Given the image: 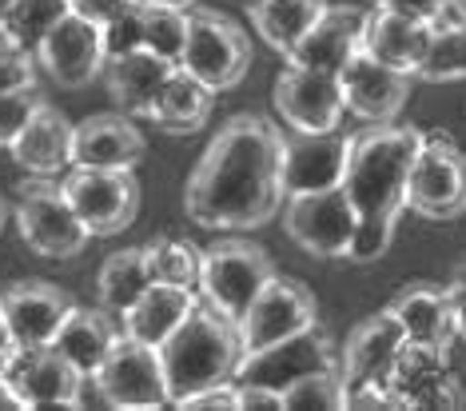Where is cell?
<instances>
[{
  "mask_svg": "<svg viewBox=\"0 0 466 411\" xmlns=\"http://www.w3.org/2000/svg\"><path fill=\"white\" fill-rule=\"evenodd\" d=\"M172 72H176L172 60H164L160 52H152V48H140L120 60H108V65H104V84H108V97L120 112L147 116L152 100L160 97L164 80L172 77Z\"/></svg>",
  "mask_w": 466,
  "mask_h": 411,
  "instance_id": "cell-26",
  "label": "cell"
},
{
  "mask_svg": "<svg viewBox=\"0 0 466 411\" xmlns=\"http://www.w3.org/2000/svg\"><path fill=\"white\" fill-rule=\"evenodd\" d=\"M402 347H407V328H402L399 315L390 308L359 320L343 344V355H339L347 387H355V384H387L390 387V372H395Z\"/></svg>",
  "mask_w": 466,
  "mask_h": 411,
  "instance_id": "cell-19",
  "label": "cell"
},
{
  "mask_svg": "<svg viewBox=\"0 0 466 411\" xmlns=\"http://www.w3.org/2000/svg\"><path fill=\"white\" fill-rule=\"evenodd\" d=\"M454 8H459V13L466 16V0H454Z\"/></svg>",
  "mask_w": 466,
  "mask_h": 411,
  "instance_id": "cell-52",
  "label": "cell"
},
{
  "mask_svg": "<svg viewBox=\"0 0 466 411\" xmlns=\"http://www.w3.org/2000/svg\"><path fill=\"white\" fill-rule=\"evenodd\" d=\"M327 0H248V20L259 33V40L288 57L299 45L303 33L323 16Z\"/></svg>",
  "mask_w": 466,
  "mask_h": 411,
  "instance_id": "cell-30",
  "label": "cell"
},
{
  "mask_svg": "<svg viewBox=\"0 0 466 411\" xmlns=\"http://www.w3.org/2000/svg\"><path fill=\"white\" fill-rule=\"evenodd\" d=\"M275 108L295 132H331L347 112L343 80H339V72L307 68L288 60L279 80H275Z\"/></svg>",
  "mask_w": 466,
  "mask_h": 411,
  "instance_id": "cell-12",
  "label": "cell"
},
{
  "mask_svg": "<svg viewBox=\"0 0 466 411\" xmlns=\"http://www.w3.org/2000/svg\"><path fill=\"white\" fill-rule=\"evenodd\" d=\"M275 276V263L259 244L251 240H216L204 248V268H199V296L211 308L239 324V315L251 308V300L259 296V288Z\"/></svg>",
  "mask_w": 466,
  "mask_h": 411,
  "instance_id": "cell-6",
  "label": "cell"
},
{
  "mask_svg": "<svg viewBox=\"0 0 466 411\" xmlns=\"http://www.w3.org/2000/svg\"><path fill=\"white\" fill-rule=\"evenodd\" d=\"M347 407V379L343 367L311 372L283 392V411H339Z\"/></svg>",
  "mask_w": 466,
  "mask_h": 411,
  "instance_id": "cell-36",
  "label": "cell"
},
{
  "mask_svg": "<svg viewBox=\"0 0 466 411\" xmlns=\"http://www.w3.org/2000/svg\"><path fill=\"white\" fill-rule=\"evenodd\" d=\"M211 97H216V92H211L204 80L176 65V72L164 80L160 97L152 100L144 120H152V128H160V132L192 136L211 120Z\"/></svg>",
  "mask_w": 466,
  "mask_h": 411,
  "instance_id": "cell-29",
  "label": "cell"
},
{
  "mask_svg": "<svg viewBox=\"0 0 466 411\" xmlns=\"http://www.w3.org/2000/svg\"><path fill=\"white\" fill-rule=\"evenodd\" d=\"M283 132L268 116L239 112L216 128L184 188V212L211 231H251L275 220L283 192Z\"/></svg>",
  "mask_w": 466,
  "mask_h": 411,
  "instance_id": "cell-1",
  "label": "cell"
},
{
  "mask_svg": "<svg viewBox=\"0 0 466 411\" xmlns=\"http://www.w3.org/2000/svg\"><path fill=\"white\" fill-rule=\"evenodd\" d=\"M315 328V296L311 288L291 276H275L259 288V296L251 300V308L239 315V340L243 352H256V347L279 344L295 332Z\"/></svg>",
  "mask_w": 466,
  "mask_h": 411,
  "instance_id": "cell-13",
  "label": "cell"
},
{
  "mask_svg": "<svg viewBox=\"0 0 466 411\" xmlns=\"http://www.w3.org/2000/svg\"><path fill=\"white\" fill-rule=\"evenodd\" d=\"M16 352H20V344H16V335H13V328H8L5 312H0V375H8V367H13V360H16Z\"/></svg>",
  "mask_w": 466,
  "mask_h": 411,
  "instance_id": "cell-45",
  "label": "cell"
},
{
  "mask_svg": "<svg viewBox=\"0 0 466 411\" xmlns=\"http://www.w3.org/2000/svg\"><path fill=\"white\" fill-rule=\"evenodd\" d=\"M431 36H434V25L431 20H415V16H402L395 8H383L375 5L367 13V28H363V48L370 57L387 60L402 72L415 77L422 57L431 48Z\"/></svg>",
  "mask_w": 466,
  "mask_h": 411,
  "instance_id": "cell-24",
  "label": "cell"
},
{
  "mask_svg": "<svg viewBox=\"0 0 466 411\" xmlns=\"http://www.w3.org/2000/svg\"><path fill=\"white\" fill-rule=\"evenodd\" d=\"M363 28H367L363 8L327 5L323 16L307 28L303 40L283 60H291V65H307V68H323V72H343L347 60L363 48Z\"/></svg>",
  "mask_w": 466,
  "mask_h": 411,
  "instance_id": "cell-21",
  "label": "cell"
},
{
  "mask_svg": "<svg viewBox=\"0 0 466 411\" xmlns=\"http://www.w3.org/2000/svg\"><path fill=\"white\" fill-rule=\"evenodd\" d=\"M160 360L167 372L172 399L196 396L216 384H231L243 360L239 324L199 296L192 315L160 344Z\"/></svg>",
  "mask_w": 466,
  "mask_h": 411,
  "instance_id": "cell-3",
  "label": "cell"
},
{
  "mask_svg": "<svg viewBox=\"0 0 466 411\" xmlns=\"http://www.w3.org/2000/svg\"><path fill=\"white\" fill-rule=\"evenodd\" d=\"M16 0H0V25H5V16H8V8H13Z\"/></svg>",
  "mask_w": 466,
  "mask_h": 411,
  "instance_id": "cell-50",
  "label": "cell"
},
{
  "mask_svg": "<svg viewBox=\"0 0 466 411\" xmlns=\"http://www.w3.org/2000/svg\"><path fill=\"white\" fill-rule=\"evenodd\" d=\"M65 16H68V0H16V5L8 8L5 25H0V40H8L13 48L33 52L36 57V48L45 45V36Z\"/></svg>",
  "mask_w": 466,
  "mask_h": 411,
  "instance_id": "cell-32",
  "label": "cell"
},
{
  "mask_svg": "<svg viewBox=\"0 0 466 411\" xmlns=\"http://www.w3.org/2000/svg\"><path fill=\"white\" fill-rule=\"evenodd\" d=\"M375 5L395 8V13H402V16H415V20H431V25H439V20L454 8V0H375Z\"/></svg>",
  "mask_w": 466,
  "mask_h": 411,
  "instance_id": "cell-42",
  "label": "cell"
},
{
  "mask_svg": "<svg viewBox=\"0 0 466 411\" xmlns=\"http://www.w3.org/2000/svg\"><path fill=\"white\" fill-rule=\"evenodd\" d=\"M419 80L431 84H447V80H466V20H454V25H434L431 48L422 57V65L415 72Z\"/></svg>",
  "mask_w": 466,
  "mask_h": 411,
  "instance_id": "cell-34",
  "label": "cell"
},
{
  "mask_svg": "<svg viewBox=\"0 0 466 411\" xmlns=\"http://www.w3.org/2000/svg\"><path fill=\"white\" fill-rule=\"evenodd\" d=\"M36 57L33 52H20L8 40H0V97L13 88H25V84H36Z\"/></svg>",
  "mask_w": 466,
  "mask_h": 411,
  "instance_id": "cell-40",
  "label": "cell"
},
{
  "mask_svg": "<svg viewBox=\"0 0 466 411\" xmlns=\"http://www.w3.org/2000/svg\"><path fill=\"white\" fill-rule=\"evenodd\" d=\"M387 308L399 315L410 344L451 347V340L459 335V328H454V292L439 288V283H407L395 292Z\"/></svg>",
  "mask_w": 466,
  "mask_h": 411,
  "instance_id": "cell-25",
  "label": "cell"
},
{
  "mask_svg": "<svg viewBox=\"0 0 466 411\" xmlns=\"http://www.w3.org/2000/svg\"><path fill=\"white\" fill-rule=\"evenodd\" d=\"M399 216H359L351 248H347V260L351 263H375L387 256L390 240H395Z\"/></svg>",
  "mask_w": 466,
  "mask_h": 411,
  "instance_id": "cell-38",
  "label": "cell"
},
{
  "mask_svg": "<svg viewBox=\"0 0 466 411\" xmlns=\"http://www.w3.org/2000/svg\"><path fill=\"white\" fill-rule=\"evenodd\" d=\"M128 5H136V0H68V13L92 20V25H108V20L120 16Z\"/></svg>",
  "mask_w": 466,
  "mask_h": 411,
  "instance_id": "cell-43",
  "label": "cell"
},
{
  "mask_svg": "<svg viewBox=\"0 0 466 411\" xmlns=\"http://www.w3.org/2000/svg\"><path fill=\"white\" fill-rule=\"evenodd\" d=\"M92 392L100 396L104 407L120 411H156L172 404V387H167V372L160 360V347L132 340L128 332L116 340L108 360L92 375Z\"/></svg>",
  "mask_w": 466,
  "mask_h": 411,
  "instance_id": "cell-4",
  "label": "cell"
},
{
  "mask_svg": "<svg viewBox=\"0 0 466 411\" xmlns=\"http://www.w3.org/2000/svg\"><path fill=\"white\" fill-rule=\"evenodd\" d=\"M36 65L68 92H76V88H84V84H92L96 77H104L108 57H104L100 25H92V20L68 13L45 36V45L36 48Z\"/></svg>",
  "mask_w": 466,
  "mask_h": 411,
  "instance_id": "cell-16",
  "label": "cell"
},
{
  "mask_svg": "<svg viewBox=\"0 0 466 411\" xmlns=\"http://www.w3.org/2000/svg\"><path fill=\"white\" fill-rule=\"evenodd\" d=\"M187 25H192V8L164 5V0H144V40H147V48L160 52L172 65H179V57H184Z\"/></svg>",
  "mask_w": 466,
  "mask_h": 411,
  "instance_id": "cell-35",
  "label": "cell"
},
{
  "mask_svg": "<svg viewBox=\"0 0 466 411\" xmlns=\"http://www.w3.org/2000/svg\"><path fill=\"white\" fill-rule=\"evenodd\" d=\"M427 132L410 124H370L351 136V160H347L343 188L359 208V216H402L407 212L410 168Z\"/></svg>",
  "mask_w": 466,
  "mask_h": 411,
  "instance_id": "cell-2",
  "label": "cell"
},
{
  "mask_svg": "<svg viewBox=\"0 0 466 411\" xmlns=\"http://www.w3.org/2000/svg\"><path fill=\"white\" fill-rule=\"evenodd\" d=\"M327 367H339L331 340H327L319 328H307V332H295L279 344L243 352L236 379L239 384L271 387V392H288L295 379H303L311 372H327Z\"/></svg>",
  "mask_w": 466,
  "mask_h": 411,
  "instance_id": "cell-14",
  "label": "cell"
},
{
  "mask_svg": "<svg viewBox=\"0 0 466 411\" xmlns=\"http://www.w3.org/2000/svg\"><path fill=\"white\" fill-rule=\"evenodd\" d=\"M239 411H283V392H271V387L259 384H239Z\"/></svg>",
  "mask_w": 466,
  "mask_h": 411,
  "instance_id": "cell-44",
  "label": "cell"
},
{
  "mask_svg": "<svg viewBox=\"0 0 466 411\" xmlns=\"http://www.w3.org/2000/svg\"><path fill=\"white\" fill-rule=\"evenodd\" d=\"M152 283L156 280H152V268H147V252L144 248H120L100 263L96 296L112 315H124Z\"/></svg>",
  "mask_w": 466,
  "mask_h": 411,
  "instance_id": "cell-31",
  "label": "cell"
},
{
  "mask_svg": "<svg viewBox=\"0 0 466 411\" xmlns=\"http://www.w3.org/2000/svg\"><path fill=\"white\" fill-rule=\"evenodd\" d=\"M172 407H179V411H239V387H236V379H231V384H216L196 396L172 399Z\"/></svg>",
  "mask_w": 466,
  "mask_h": 411,
  "instance_id": "cell-41",
  "label": "cell"
},
{
  "mask_svg": "<svg viewBox=\"0 0 466 411\" xmlns=\"http://www.w3.org/2000/svg\"><path fill=\"white\" fill-rule=\"evenodd\" d=\"M179 68L199 77L211 92H228L248 77L251 68V40L239 28V20L216 8H192L187 45L179 57Z\"/></svg>",
  "mask_w": 466,
  "mask_h": 411,
  "instance_id": "cell-5",
  "label": "cell"
},
{
  "mask_svg": "<svg viewBox=\"0 0 466 411\" xmlns=\"http://www.w3.org/2000/svg\"><path fill=\"white\" fill-rule=\"evenodd\" d=\"M196 303H199L196 288H179V283H160L156 280L152 288H147L144 296L120 315V324H124V332H128L132 340H144V344L160 347L167 335H172L179 324L192 315Z\"/></svg>",
  "mask_w": 466,
  "mask_h": 411,
  "instance_id": "cell-27",
  "label": "cell"
},
{
  "mask_svg": "<svg viewBox=\"0 0 466 411\" xmlns=\"http://www.w3.org/2000/svg\"><path fill=\"white\" fill-rule=\"evenodd\" d=\"M451 288H462V292H466V263H462L459 272H454V283H451Z\"/></svg>",
  "mask_w": 466,
  "mask_h": 411,
  "instance_id": "cell-48",
  "label": "cell"
},
{
  "mask_svg": "<svg viewBox=\"0 0 466 411\" xmlns=\"http://www.w3.org/2000/svg\"><path fill=\"white\" fill-rule=\"evenodd\" d=\"M144 132L120 108L88 116L72 132V168H136L144 160Z\"/></svg>",
  "mask_w": 466,
  "mask_h": 411,
  "instance_id": "cell-22",
  "label": "cell"
},
{
  "mask_svg": "<svg viewBox=\"0 0 466 411\" xmlns=\"http://www.w3.org/2000/svg\"><path fill=\"white\" fill-rule=\"evenodd\" d=\"M8 384L16 387L25 411H80L88 375L56 344H45L20 347L13 367H8Z\"/></svg>",
  "mask_w": 466,
  "mask_h": 411,
  "instance_id": "cell-11",
  "label": "cell"
},
{
  "mask_svg": "<svg viewBox=\"0 0 466 411\" xmlns=\"http://www.w3.org/2000/svg\"><path fill=\"white\" fill-rule=\"evenodd\" d=\"M355 224H359V208L351 204L347 188H327V192H303L283 200L288 236L319 260H347Z\"/></svg>",
  "mask_w": 466,
  "mask_h": 411,
  "instance_id": "cell-9",
  "label": "cell"
},
{
  "mask_svg": "<svg viewBox=\"0 0 466 411\" xmlns=\"http://www.w3.org/2000/svg\"><path fill=\"white\" fill-rule=\"evenodd\" d=\"M45 104L36 84H25V88H13L0 97V149H13V140L25 132V124L36 116V108Z\"/></svg>",
  "mask_w": 466,
  "mask_h": 411,
  "instance_id": "cell-39",
  "label": "cell"
},
{
  "mask_svg": "<svg viewBox=\"0 0 466 411\" xmlns=\"http://www.w3.org/2000/svg\"><path fill=\"white\" fill-rule=\"evenodd\" d=\"M147 252V268L152 280L160 283H179V288H196L199 292V268H204V252L179 236H156L152 244H144Z\"/></svg>",
  "mask_w": 466,
  "mask_h": 411,
  "instance_id": "cell-33",
  "label": "cell"
},
{
  "mask_svg": "<svg viewBox=\"0 0 466 411\" xmlns=\"http://www.w3.org/2000/svg\"><path fill=\"white\" fill-rule=\"evenodd\" d=\"M72 132H76V124H68V116L45 100L8 152L33 176H65L72 168Z\"/></svg>",
  "mask_w": 466,
  "mask_h": 411,
  "instance_id": "cell-23",
  "label": "cell"
},
{
  "mask_svg": "<svg viewBox=\"0 0 466 411\" xmlns=\"http://www.w3.org/2000/svg\"><path fill=\"white\" fill-rule=\"evenodd\" d=\"M65 196L72 200L76 216L92 236H116L128 231L140 216V180L132 168H68Z\"/></svg>",
  "mask_w": 466,
  "mask_h": 411,
  "instance_id": "cell-7",
  "label": "cell"
},
{
  "mask_svg": "<svg viewBox=\"0 0 466 411\" xmlns=\"http://www.w3.org/2000/svg\"><path fill=\"white\" fill-rule=\"evenodd\" d=\"M120 335H124V324L116 320L104 303L100 308H80L76 303V308L68 312V320L60 324V332H56V340L52 344H56L60 352H65L68 360L92 379L96 375V367L108 360V352L116 347Z\"/></svg>",
  "mask_w": 466,
  "mask_h": 411,
  "instance_id": "cell-28",
  "label": "cell"
},
{
  "mask_svg": "<svg viewBox=\"0 0 466 411\" xmlns=\"http://www.w3.org/2000/svg\"><path fill=\"white\" fill-rule=\"evenodd\" d=\"M451 292H454V328L466 340V292L462 288H451Z\"/></svg>",
  "mask_w": 466,
  "mask_h": 411,
  "instance_id": "cell-47",
  "label": "cell"
},
{
  "mask_svg": "<svg viewBox=\"0 0 466 411\" xmlns=\"http://www.w3.org/2000/svg\"><path fill=\"white\" fill-rule=\"evenodd\" d=\"M347 160H351V136L339 128L331 132H295L283 136V192H327V188H343Z\"/></svg>",
  "mask_w": 466,
  "mask_h": 411,
  "instance_id": "cell-15",
  "label": "cell"
},
{
  "mask_svg": "<svg viewBox=\"0 0 466 411\" xmlns=\"http://www.w3.org/2000/svg\"><path fill=\"white\" fill-rule=\"evenodd\" d=\"M5 224H8V204H5V196H0V231H5Z\"/></svg>",
  "mask_w": 466,
  "mask_h": 411,
  "instance_id": "cell-49",
  "label": "cell"
},
{
  "mask_svg": "<svg viewBox=\"0 0 466 411\" xmlns=\"http://www.w3.org/2000/svg\"><path fill=\"white\" fill-rule=\"evenodd\" d=\"M0 411H25V404H20L16 387L8 384V375H0Z\"/></svg>",
  "mask_w": 466,
  "mask_h": 411,
  "instance_id": "cell-46",
  "label": "cell"
},
{
  "mask_svg": "<svg viewBox=\"0 0 466 411\" xmlns=\"http://www.w3.org/2000/svg\"><path fill=\"white\" fill-rule=\"evenodd\" d=\"M100 36H104V57L108 60H120L128 52H140L147 48L144 40V0L128 5L120 16H112L108 25H100Z\"/></svg>",
  "mask_w": 466,
  "mask_h": 411,
  "instance_id": "cell-37",
  "label": "cell"
},
{
  "mask_svg": "<svg viewBox=\"0 0 466 411\" xmlns=\"http://www.w3.org/2000/svg\"><path fill=\"white\" fill-rule=\"evenodd\" d=\"M72 308H76V300L48 280H16L0 292V312H5L20 347L52 344Z\"/></svg>",
  "mask_w": 466,
  "mask_h": 411,
  "instance_id": "cell-20",
  "label": "cell"
},
{
  "mask_svg": "<svg viewBox=\"0 0 466 411\" xmlns=\"http://www.w3.org/2000/svg\"><path fill=\"white\" fill-rule=\"evenodd\" d=\"M339 80H343L347 112H355L359 120H367V124L395 120L410 97V72L370 57L367 48H359L355 57L347 60V68L339 72Z\"/></svg>",
  "mask_w": 466,
  "mask_h": 411,
  "instance_id": "cell-17",
  "label": "cell"
},
{
  "mask_svg": "<svg viewBox=\"0 0 466 411\" xmlns=\"http://www.w3.org/2000/svg\"><path fill=\"white\" fill-rule=\"evenodd\" d=\"M407 208L427 220H454L466 212V152L447 132H431L410 168Z\"/></svg>",
  "mask_w": 466,
  "mask_h": 411,
  "instance_id": "cell-10",
  "label": "cell"
},
{
  "mask_svg": "<svg viewBox=\"0 0 466 411\" xmlns=\"http://www.w3.org/2000/svg\"><path fill=\"white\" fill-rule=\"evenodd\" d=\"M16 228H20V240H25L36 256H48V260L80 256L92 236V231L84 228V220L76 216V208H72V200L65 196V188L48 184V176L20 188Z\"/></svg>",
  "mask_w": 466,
  "mask_h": 411,
  "instance_id": "cell-8",
  "label": "cell"
},
{
  "mask_svg": "<svg viewBox=\"0 0 466 411\" xmlns=\"http://www.w3.org/2000/svg\"><path fill=\"white\" fill-rule=\"evenodd\" d=\"M390 396L399 399V407H462V379L451 372L447 347L407 340L390 372Z\"/></svg>",
  "mask_w": 466,
  "mask_h": 411,
  "instance_id": "cell-18",
  "label": "cell"
},
{
  "mask_svg": "<svg viewBox=\"0 0 466 411\" xmlns=\"http://www.w3.org/2000/svg\"><path fill=\"white\" fill-rule=\"evenodd\" d=\"M164 5H179V8H196V0H164Z\"/></svg>",
  "mask_w": 466,
  "mask_h": 411,
  "instance_id": "cell-51",
  "label": "cell"
}]
</instances>
